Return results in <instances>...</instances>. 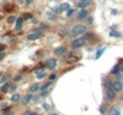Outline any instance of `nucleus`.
Returning <instances> with one entry per match:
<instances>
[{"label":"nucleus","mask_w":123,"mask_h":115,"mask_svg":"<svg viewBox=\"0 0 123 115\" xmlns=\"http://www.w3.org/2000/svg\"><path fill=\"white\" fill-rule=\"evenodd\" d=\"M86 31H87L86 25H83V24H77V25L73 26V29H71V31H70V35H71L73 37H77V36L85 34Z\"/></svg>","instance_id":"f257e3e1"},{"label":"nucleus","mask_w":123,"mask_h":115,"mask_svg":"<svg viewBox=\"0 0 123 115\" xmlns=\"http://www.w3.org/2000/svg\"><path fill=\"white\" fill-rule=\"evenodd\" d=\"M86 44V40L85 37H80V38H75L73 42H71V48L76 49V48H81Z\"/></svg>","instance_id":"f03ea898"},{"label":"nucleus","mask_w":123,"mask_h":115,"mask_svg":"<svg viewBox=\"0 0 123 115\" xmlns=\"http://www.w3.org/2000/svg\"><path fill=\"white\" fill-rule=\"evenodd\" d=\"M88 17V11L86 9H81L80 11H77L76 13V19L77 21H86Z\"/></svg>","instance_id":"7ed1b4c3"},{"label":"nucleus","mask_w":123,"mask_h":115,"mask_svg":"<svg viewBox=\"0 0 123 115\" xmlns=\"http://www.w3.org/2000/svg\"><path fill=\"white\" fill-rule=\"evenodd\" d=\"M46 67L49 70H54L57 67V60L54 58H49V59L46 60Z\"/></svg>","instance_id":"20e7f679"},{"label":"nucleus","mask_w":123,"mask_h":115,"mask_svg":"<svg viewBox=\"0 0 123 115\" xmlns=\"http://www.w3.org/2000/svg\"><path fill=\"white\" fill-rule=\"evenodd\" d=\"M123 89V84L119 82V80H116L115 83H112V90L115 91V92H118V91H121Z\"/></svg>","instance_id":"39448f33"},{"label":"nucleus","mask_w":123,"mask_h":115,"mask_svg":"<svg viewBox=\"0 0 123 115\" xmlns=\"http://www.w3.org/2000/svg\"><path fill=\"white\" fill-rule=\"evenodd\" d=\"M65 52H67V47H63V46H62V47H58V48H55L53 53H54L55 55L60 56V55H64V54H65Z\"/></svg>","instance_id":"423d86ee"},{"label":"nucleus","mask_w":123,"mask_h":115,"mask_svg":"<svg viewBox=\"0 0 123 115\" xmlns=\"http://www.w3.org/2000/svg\"><path fill=\"white\" fill-rule=\"evenodd\" d=\"M33 99V95L31 94H28V95H25L24 97H23V99H22V105H27L30 101Z\"/></svg>","instance_id":"0eeeda50"},{"label":"nucleus","mask_w":123,"mask_h":115,"mask_svg":"<svg viewBox=\"0 0 123 115\" xmlns=\"http://www.w3.org/2000/svg\"><path fill=\"white\" fill-rule=\"evenodd\" d=\"M23 21H24V19H23L22 17H21V18H16V28H15V29H16L17 31L23 28Z\"/></svg>","instance_id":"6e6552de"},{"label":"nucleus","mask_w":123,"mask_h":115,"mask_svg":"<svg viewBox=\"0 0 123 115\" xmlns=\"http://www.w3.org/2000/svg\"><path fill=\"white\" fill-rule=\"evenodd\" d=\"M41 36L40 35H37V34H34V32H30V34H28L27 35V40L28 41H36L37 38H40Z\"/></svg>","instance_id":"1a4fd4ad"},{"label":"nucleus","mask_w":123,"mask_h":115,"mask_svg":"<svg viewBox=\"0 0 123 115\" xmlns=\"http://www.w3.org/2000/svg\"><path fill=\"white\" fill-rule=\"evenodd\" d=\"M115 91L112 90V89H107V91H106V98L107 99H110V101H112L113 98H115Z\"/></svg>","instance_id":"9d476101"},{"label":"nucleus","mask_w":123,"mask_h":115,"mask_svg":"<svg viewBox=\"0 0 123 115\" xmlns=\"http://www.w3.org/2000/svg\"><path fill=\"white\" fill-rule=\"evenodd\" d=\"M89 1H79L77 3V7H80V9H87L88 6H89Z\"/></svg>","instance_id":"9b49d317"},{"label":"nucleus","mask_w":123,"mask_h":115,"mask_svg":"<svg viewBox=\"0 0 123 115\" xmlns=\"http://www.w3.org/2000/svg\"><path fill=\"white\" fill-rule=\"evenodd\" d=\"M39 90H40V85H39L37 83L33 84V85L29 88V91H30V94H33V92H36V91H39Z\"/></svg>","instance_id":"f8f14e48"},{"label":"nucleus","mask_w":123,"mask_h":115,"mask_svg":"<svg viewBox=\"0 0 123 115\" xmlns=\"http://www.w3.org/2000/svg\"><path fill=\"white\" fill-rule=\"evenodd\" d=\"M59 9H60V11H68V10L70 9V5H69L68 3H64V4H62V5L59 6Z\"/></svg>","instance_id":"ddd939ff"},{"label":"nucleus","mask_w":123,"mask_h":115,"mask_svg":"<svg viewBox=\"0 0 123 115\" xmlns=\"http://www.w3.org/2000/svg\"><path fill=\"white\" fill-rule=\"evenodd\" d=\"M21 97H22V96H21L19 94H15V95L11 97V101H12V102H18V101L21 99Z\"/></svg>","instance_id":"4468645a"},{"label":"nucleus","mask_w":123,"mask_h":115,"mask_svg":"<svg viewBox=\"0 0 123 115\" xmlns=\"http://www.w3.org/2000/svg\"><path fill=\"white\" fill-rule=\"evenodd\" d=\"M51 85H52V83H51V82H49V83H46V84L41 88V90H42V91H48V89L51 88Z\"/></svg>","instance_id":"2eb2a0df"},{"label":"nucleus","mask_w":123,"mask_h":115,"mask_svg":"<svg viewBox=\"0 0 123 115\" xmlns=\"http://www.w3.org/2000/svg\"><path fill=\"white\" fill-rule=\"evenodd\" d=\"M46 77V72L45 71H42V72H40V73H36V78L37 79H42V78H45Z\"/></svg>","instance_id":"dca6fc26"},{"label":"nucleus","mask_w":123,"mask_h":115,"mask_svg":"<svg viewBox=\"0 0 123 115\" xmlns=\"http://www.w3.org/2000/svg\"><path fill=\"white\" fill-rule=\"evenodd\" d=\"M110 115H121V111H119L117 108H113V109L110 111Z\"/></svg>","instance_id":"f3484780"},{"label":"nucleus","mask_w":123,"mask_h":115,"mask_svg":"<svg viewBox=\"0 0 123 115\" xmlns=\"http://www.w3.org/2000/svg\"><path fill=\"white\" fill-rule=\"evenodd\" d=\"M105 52V48H101V49H99L98 52H97V55H95V59H99V58L101 56V54Z\"/></svg>","instance_id":"a211bd4d"},{"label":"nucleus","mask_w":123,"mask_h":115,"mask_svg":"<svg viewBox=\"0 0 123 115\" xmlns=\"http://www.w3.org/2000/svg\"><path fill=\"white\" fill-rule=\"evenodd\" d=\"M6 22H7L9 24H12V23H15V22H16V17H13V16H10V17L6 19Z\"/></svg>","instance_id":"6ab92c4d"},{"label":"nucleus","mask_w":123,"mask_h":115,"mask_svg":"<svg viewBox=\"0 0 123 115\" xmlns=\"http://www.w3.org/2000/svg\"><path fill=\"white\" fill-rule=\"evenodd\" d=\"M22 18H23V19H33V15H31V13H24V15L22 16Z\"/></svg>","instance_id":"aec40b11"},{"label":"nucleus","mask_w":123,"mask_h":115,"mask_svg":"<svg viewBox=\"0 0 123 115\" xmlns=\"http://www.w3.org/2000/svg\"><path fill=\"white\" fill-rule=\"evenodd\" d=\"M110 36H113V37H121V34L117 32V31H110Z\"/></svg>","instance_id":"412c9836"},{"label":"nucleus","mask_w":123,"mask_h":115,"mask_svg":"<svg viewBox=\"0 0 123 115\" xmlns=\"http://www.w3.org/2000/svg\"><path fill=\"white\" fill-rule=\"evenodd\" d=\"M33 32H34V34H37V35H40V36H42V30H41V29H39V28L34 29V30H33Z\"/></svg>","instance_id":"4be33fe9"},{"label":"nucleus","mask_w":123,"mask_h":115,"mask_svg":"<svg viewBox=\"0 0 123 115\" xmlns=\"http://www.w3.org/2000/svg\"><path fill=\"white\" fill-rule=\"evenodd\" d=\"M9 89H10V84H4L1 86V90L3 91H9Z\"/></svg>","instance_id":"5701e85b"},{"label":"nucleus","mask_w":123,"mask_h":115,"mask_svg":"<svg viewBox=\"0 0 123 115\" xmlns=\"http://www.w3.org/2000/svg\"><path fill=\"white\" fill-rule=\"evenodd\" d=\"M105 85H106V88H107V89H112V82L106 80V82H105Z\"/></svg>","instance_id":"b1692460"},{"label":"nucleus","mask_w":123,"mask_h":115,"mask_svg":"<svg viewBox=\"0 0 123 115\" xmlns=\"http://www.w3.org/2000/svg\"><path fill=\"white\" fill-rule=\"evenodd\" d=\"M118 70H119V66H118V65H116V66L111 70V73H117V72H118Z\"/></svg>","instance_id":"393cba45"},{"label":"nucleus","mask_w":123,"mask_h":115,"mask_svg":"<svg viewBox=\"0 0 123 115\" xmlns=\"http://www.w3.org/2000/svg\"><path fill=\"white\" fill-rule=\"evenodd\" d=\"M4 115H15V113H13L11 109H9V110H6V111L4 113Z\"/></svg>","instance_id":"a878e982"},{"label":"nucleus","mask_w":123,"mask_h":115,"mask_svg":"<svg viewBox=\"0 0 123 115\" xmlns=\"http://www.w3.org/2000/svg\"><path fill=\"white\" fill-rule=\"evenodd\" d=\"M74 12H75V11H74L73 9H69V10H68V12H67V16H68V17H70V16H71Z\"/></svg>","instance_id":"bb28decb"},{"label":"nucleus","mask_w":123,"mask_h":115,"mask_svg":"<svg viewBox=\"0 0 123 115\" xmlns=\"http://www.w3.org/2000/svg\"><path fill=\"white\" fill-rule=\"evenodd\" d=\"M21 79H22V76H21V74H18V76H16V77H15V79H13V80H15V82H19Z\"/></svg>","instance_id":"cd10ccee"},{"label":"nucleus","mask_w":123,"mask_h":115,"mask_svg":"<svg viewBox=\"0 0 123 115\" xmlns=\"http://www.w3.org/2000/svg\"><path fill=\"white\" fill-rule=\"evenodd\" d=\"M5 48H6L5 44H0V53H3V52L5 50Z\"/></svg>","instance_id":"c85d7f7f"},{"label":"nucleus","mask_w":123,"mask_h":115,"mask_svg":"<svg viewBox=\"0 0 123 115\" xmlns=\"http://www.w3.org/2000/svg\"><path fill=\"white\" fill-rule=\"evenodd\" d=\"M53 12H55V13H60L62 11H60V9H59V6H58V7H54V10H53Z\"/></svg>","instance_id":"c756f323"},{"label":"nucleus","mask_w":123,"mask_h":115,"mask_svg":"<svg viewBox=\"0 0 123 115\" xmlns=\"http://www.w3.org/2000/svg\"><path fill=\"white\" fill-rule=\"evenodd\" d=\"M42 71H43V67L40 66V68H36V70H35V73H40V72H42Z\"/></svg>","instance_id":"7c9ffc66"},{"label":"nucleus","mask_w":123,"mask_h":115,"mask_svg":"<svg viewBox=\"0 0 123 115\" xmlns=\"http://www.w3.org/2000/svg\"><path fill=\"white\" fill-rule=\"evenodd\" d=\"M4 58H5V54L4 53H0V61H3Z\"/></svg>","instance_id":"2f4dec72"},{"label":"nucleus","mask_w":123,"mask_h":115,"mask_svg":"<svg viewBox=\"0 0 123 115\" xmlns=\"http://www.w3.org/2000/svg\"><path fill=\"white\" fill-rule=\"evenodd\" d=\"M43 108H45L46 110H49V104H48V103H45V104H43Z\"/></svg>","instance_id":"473e14b6"},{"label":"nucleus","mask_w":123,"mask_h":115,"mask_svg":"<svg viewBox=\"0 0 123 115\" xmlns=\"http://www.w3.org/2000/svg\"><path fill=\"white\" fill-rule=\"evenodd\" d=\"M55 78H57V76H55V74H54V73H53V74H51V76H49V79H51V80H53V79H55Z\"/></svg>","instance_id":"72a5a7b5"},{"label":"nucleus","mask_w":123,"mask_h":115,"mask_svg":"<svg viewBox=\"0 0 123 115\" xmlns=\"http://www.w3.org/2000/svg\"><path fill=\"white\" fill-rule=\"evenodd\" d=\"M23 115H33V111H30V110H28V111H24V114Z\"/></svg>","instance_id":"f704fd0d"},{"label":"nucleus","mask_w":123,"mask_h":115,"mask_svg":"<svg viewBox=\"0 0 123 115\" xmlns=\"http://www.w3.org/2000/svg\"><path fill=\"white\" fill-rule=\"evenodd\" d=\"M10 86H11V88H10L9 90H11V91H13V90L16 89V85H15V84H12V85H10Z\"/></svg>","instance_id":"c9c22d12"},{"label":"nucleus","mask_w":123,"mask_h":115,"mask_svg":"<svg viewBox=\"0 0 123 115\" xmlns=\"http://www.w3.org/2000/svg\"><path fill=\"white\" fill-rule=\"evenodd\" d=\"M87 21H88V23H92V22H93V18L88 16V17H87Z\"/></svg>","instance_id":"e433bc0d"},{"label":"nucleus","mask_w":123,"mask_h":115,"mask_svg":"<svg viewBox=\"0 0 123 115\" xmlns=\"http://www.w3.org/2000/svg\"><path fill=\"white\" fill-rule=\"evenodd\" d=\"M31 3H33V0H25V4L27 5H30Z\"/></svg>","instance_id":"4c0bfd02"},{"label":"nucleus","mask_w":123,"mask_h":115,"mask_svg":"<svg viewBox=\"0 0 123 115\" xmlns=\"http://www.w3.org/2000/svg\"><path fill=\"white\" fill-rule=\"evenodd\" d=\"M105 109H106V108H105V105H103V107L100 108V111H101V113H104V111H105Z\"/></svg>","instance_id":"58836bf2"},{"label":"nucleus","mask_w":123,"mask_h":115,"mask_svg":"<svg viewBox=\"0 0 123 115\" xmlns=\"http://www.w3.org/2000/svg\"><path fill=\"white\" fill-rule=\"evenodd\" d=\"M33 115H41V114H37V113H33Z\"/></svg>","instance_id":"ea45409f"},{"label":"nucleus","mask_w":123,"mask_h":115,"mask_svg":"<svg viewBox=\"0 0 123 115\" xmlns=\"http://www.w3.org/2000/svg\"><path fill=\"white\" fill-rule=\"evenodd\" d=\"M0 19H3V13H0Z\"/></svg>","instance_id":"a19ab883"},{"label":"nucleus","mask_w":123,"mask_h":115,"mask_svg":"<svg viewBox=\"0 0 123 115\" xmlns=\"http://www.w3.org/2000/svg\"><path fill=\"white\" fill-rule=\"evenodd\" d=\"M79 1H89V0H79Z\"/></svg>","instance_id":"79ce46f5"},{"label":"nucleus","mask_w":123,"mask_h":115,"mask_svg":"<svg viewBox=\"0 0 123 115\" xmlns=\"http://www.w3.org/2000/svg\"><path fill=\"white\" fill-rule=\"evenodd\" d=\"M121 71H122V72H123V66H121Z\"/></svg>","instance_id":"37998d69"},{"label":"nucleus","mask_w":123,"mask_h":115,"mask_svg":"<svg viewBox=\"0 0 123 115\" xmlns=\"http://www.w3.org/2000/svg\"><path fill=\"white\" fill-rule=\"evenodd\" d=\"M51 115H58V114H55V113H53V114H51Z\"/></svg>","instance_id":"c03bdc74"},{"label":"nucleus","mask_w":123,"mask_h":115,"mask_svg":"<svg viewBox=\"0 0 123 115\" xmlns=\"http://www.w3.org/2000/svg\"><path fill=\"white\" fill-rule=\"evenodd\" d=\"M1 74H3V73H1V72H0V77H1Z\"/></svg>","instance_id":"a18cd8bd"},{"label":"nucleus","mask_w":123,"mask_h":115,"mask_svg":"<svg viewBox=\"0 0 123 115\" xmlns=\"http://www.w3.org/2000/svg\"><path fill=\"white\" fill-rule=\"evenodd\" d=\"M122 99H123V95H122Z\"/></svg>","instance_id":"49530a36"}]
</instances>
